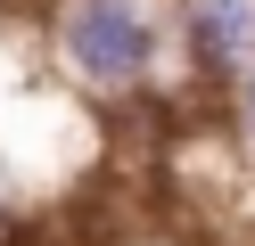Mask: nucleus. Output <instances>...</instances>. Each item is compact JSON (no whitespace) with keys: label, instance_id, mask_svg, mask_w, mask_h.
Listing matches in <instances>:
<instances>
[{"label":"nucleus","instance_id":"f257e3e1","mask_svg":"<svg viewBox=\"0 0 255 246\" xmlns=\"http://www.w3.org/2000/svg\"><path fill=\"white\" fill-rule=\"evenodd\" d=\"M58 58L83 74L99 98H140L156 82V49H165V8L156 0H58L50 8Z\"/></svg>","mask_w":255,"mask_h":246},{"label":"nucleus","instance_id":"f03ea898","mask_svg":"<svg viewBox=\"0 0 255 246\" xmlns=\"http://www.w3.org/2000/svg\"><path fill=\"white\" fill-rule=\"evenodd\" d=\"M173 16H181L189 74H206V82L231 90L255 66V0H173Z\"/></svg>","mask_w":255,"mask_h":246},{"label":"nucleus","instance_id":"7ed1b4c3","mask_svg":"<svg viewBox=\"0 0 255 246\" xmlns=\"http://www.w3.org/2000/svg\"><path fill=\"white\" fill-rule=\"evenodd\" d=\"M231 123H239V148L255 156V66H247V74L231 82Z\"/></svg>","mask_w":255,"mask_h":246},{"label":"nucleus","instance_id":"20e7f679","mask_svg":"<svg viewBox=\"0 0 255 246\" xmlns=\"http://www.w3.org/2000/svg\"><path fill=\"white\" fill-rule=\"evenodd\" d=\"M0 8H17V0H0Z\"/></svg>","mask_w":255,"mask_h":246}]
</instances>
